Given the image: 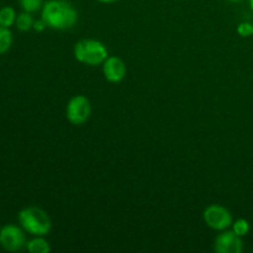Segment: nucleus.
<instances>
[{
    "label": "nucleus",
    "mask_w": 253,
    "mask_h": 253,
    "mask_svg": "<svg viewBox=\"0 0 253 253\" xmlns=\"http://www.w3.org/2000/svg\"><path fill=\"white\" fill-rule=\"evenodd\" d=\"M42 19L47 26L54 30H67L76 25L78 15L71 4L63 0H51L42 10Z\"/></svg>",
    "instance_id": "f257e3e1"
},
{
    "label": "nucleus",
    "mask_w": 253,
    "mask_h": 253,
    "mask_svg": "<svg viewBox=\"0 0 253 253\" xmlns=\"http://www.w3.org/2000/svg\"><path fill=\"white\" fill-rule=\"evenodd\" d=\"M19 222L22 229L34 236H46L52 229L51 217L39 207H27L19 212Z\"/></svg>",
    "instance_id": "f03ea898"
},
{
    "label": "nucleus",
    "mask_w": 253,
    "mask_h": 253,
    "mask_svg": "<svg viewBox=\"0 0 253 253\" xmlns=\"http://www.w3.org/2000/svg\"><path fill=\"white\" fill-rule=\"evenodd\" d=\"M74 57L78 62L88 66H98L108 58V49L96 40H82L74 46Z\"/></svg>",
    "instance_id": "7ed1b4c3"
},
{
    "label": "nucleus",
    "mask_w": 253,
    "mask_h": 253,
    "mask_svg": "<svg viewBox=\"0 0 253 253\" xmlns=\"http://www.w3.org/2000/svg\"><path fill=\"white\" fill-rule=\"evenodd\" d=\"M203 219L210 229L219 230V231L226 230L232 225L231 212L219 204L209 205L203 212Z\"/></svg>",
    "instance_id": "20e7f679"
},
{
    "label": "nucleus",
    "mask_w": 253,
    "mask_h": 253,
    "mask_svg": "<svg viewBox=\"0 0 253 253\" xmlns=\"http://www.w3.org/2000/svg\"><path fill=\"white\" fill-rule=\"evenodd\" d=\"M91 114L90 101L84 95H76L67 105V119L73 125H82L85 123Z\"/></svg>",
    "instance_id": "39448f33"
},
{
    "label": "nucleus",
    "mask_w": 253,
    "mask_h": 253,
    "mask_svg": "<svg viewBox=\"0 0 253 253\" xmlns=\"http://www.w3.org/2000/svg\"><path fill=\"white\" fill-rule=\"evenodd\" d=\"M0 246L9 252H17L26 247L24 231L15 225H5L0 229Z\"/></svg>",
    "instance_id": "423d86ee"
},
{
    "label": "nucleus",
    "mask_w": 253,
    "mask_h": 253,
    "mask_svg": "<svg viewBox=\"0 0 253 253\" xmlns=\"http://www.w3.org/2000/svg\"><path fill=\"white\" fill-rule=\"evenodd\" d=\"M242 249L241 236L234 231L222 232L215 240V251L217 253H241Z\"/></svg>",
    "instance_id": "0eeeda50"
},
{
    "label": "nucleus",
    "mask_w": 253,
    "mask_h": 253,
    "mask_svg": "<svg viewBox=\"0 0 253 253\" xmlns=\"http://www.w3.org/2000/svg\"><path fill=\"white\" fill-rule=\"evenodd\" d=\"M103 64V72L106 81L111 83H119L125 78L126 66L119 57H108Z\"/></svg>",
    "instance_id": "6e6552de"
},
{
    "label": "nucleus",
    "mask_w": 253,
    "mask_h": 253,
    "mask_svg": "<svg viewBox=\"0 0 253 253\" xmlns=\"http://www.w3.org/2000/svg\"><path fill=\"white\" fill-rule=\"evenodd\" d=\"M27 251L31 253H48L51 251L48 241L43 239V236H36L35 239L26 242Z\"/></svg>",
    "instance_id": "1a4fd4ad"
},
{
    "label": "nucleus",
    "mask_w": 253,
    "mask_h": 253,
    "mask_svg": "<svg viewBox=\"0 0 253 253\" xmlns=\"http://www.w3.org/2000/svg\"><path fill=\"white\" fill-rule=\"evenodd\" d=\"M12 46V32L9 27L0 26V54H4Z\"/></svg>",
    "instance_id": "9d476101"
},
{
    "label": "nucleus",
    "mask_w": 253,
    "mask_h": 253,
    "mask_svg": "<svg viewBox=\"0 0 253 253\" xmlns=\"http://www.w3.org/2000/svg\"><path fill=\"white\" fill-rule=\"evenodd\" d=\"M16 12L11 6H5L0 10V26L10 27L16 22Z\"/></svg>",
    "instance_id": "9b49d317"
},
{
    "label": "nucleus",
    "mask_w": 253,
    "mask_h": 253,
    "mask_svg": "<svg viewBox=\"0 0 253 253\" xmlns=\"http://www.w3.org/2000/svg\"><path fill=\"white\" fill-rule=\"evenodd\" d=\"M34 17L31 16V14L25 11L16 17L15 25H16V27L20 31H29V30L32 29V26H34Z\"/></svg>",
    "instance_id": "f8f14e48"
},
{
    "label": "nucleus",
    "mask_w": 253,
    "mask_h": 253,
    "mask_svg": "<svg viewBox=\"0 0 253 253\" xmlns=\"http://www.w3.org/2000/svg\"><path fill=\"white\" fill-rule=\"evenodd\" d=\"M232 229H234L232 231H234L235 234L239 235V236H241V237H244L249 234L250 224L247 220L239 219L236 222H234V225H232Z\"/></svg>",
    "instance_id": "ddd939ff"
},
{
    "label": "nucleus",
    "mask_w": 253,
    "mask_h": 253,
    "mask_svg": "<svg viewBox=\"0 0 253 253\" xmlns=\"http://www.w3.org/2000/svg\"><path fill=\"white\" fill-rule=\"evenodd\" d=\"M42 0H20V5L26 12H36L41 7Z\"/></svg>",
    "instance_id": "4468645a"
},
{
    "label": "nucleus",
    "mask_w": 253,
    "mask_h": 253,
    "mask_svg": "<svg viewBox=\"0 0 253 253\" xmlns=\"http://www.w3.org/2000/svg\"><path fill=\"white\" fill-rule=\"evenodd\" d=\"M237 32L241 35L242 37H249L253 35V25L250 22H241L237 26Z\"/></svg>",
    "instance_id": "2eb2a0df"
},
{
    "label": "nucleus",
    "mask_w": 253,
    "mask_h": 253,
    "mask_svg": "<svg viewBox=\"0 0 253 253\" xmlns=\"http://www.w3.org/2000/svg\"><path fill=\"white\" fill-rule=\"evenodd\" d=\"M46 27H47L46 21H44L43 19H41V20H37V21L34 22V26H32V29L37 32H41V31H43Z\"/></svg>",
    "instance_id": "dca6fc26"
},
{
    "label": "nucleus",
    "mask_w": 253,
    "mask_h": 253,
    "mask_svg": "<svg viewBox=\"0 0 253 253\" xmlns=\"http://www.w3.org/2000/svg\"><path fill=\"white\" fill-rule=\"evenodd\" d=\"M99 2H103V4H111V2H116L119 0H98Z\"/></svg>",
    "instance_id": "f3484780"
},
{
    "label": "nucleus",
    "mask_w": 253,
    "mask_h": 253,
    "mask_svg": "<svg viewBox=\"0 0 253 253\" xmlns=\"http://www.w3.org/2000/svg\"><path fill=\"white\" fill-rule=\"evenodd\" d=\"M250 7H251V10L253 11V0H250Z\"/></svg>",
    "instance_id": "a211bd4d"
},
{
    "label": "nucleus",
    "mask_w": 253,
    "mask_h": 253,
    "mask_svg": "<svg viewBox=\"0 0 253 253\" xmlns=\"http://www.w3.org/2000/svg\"><path fill=\"white\" fill-rule=\"evenodd\" d=\"M229 1H232V2H239V1H241V0H229Z\"/></svg>",
    "instance_id": "6ab92c4d"
}]
</instances>
